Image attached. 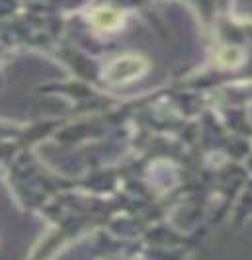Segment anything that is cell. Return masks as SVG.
<instances>
[{"label": "cell", "instance_id": "obj_2", "mask_svg": "<svg viewBox=\"0 0 252 260\" xmlns=\"http://www.w3.org/2000/svg\"><path fill=\"white\" fill-rule=\"evenodd\" d=\"M90 20H92V24L96 27L110 31V29L120 27L123 16H121V12L116 10V8H96L92 12V16H90Z\"/></svg>", "mask_w": 252, "mask_h": 260}, {"label": "cell", "instance_id": "obj_1", "mask_svg": "<svg viewBox=\"0 0 252 260\" xmlns=\"http://www.w3.org/2000/svg\"><path fill=\"white\" fill-rule=\"evenodd\" d=\"M147 71V61L139 55H125L107 67L106 78L114 84H125L139 78Z\"/></svg>", "mask_w": 252, "mask_h": 260}, {"label": "cell", "instance_id": "obj_3", "mask_svg": "<svg viewBox=\"0 0 252 260\" xmlns=\"http://www.w3.org/2000/svg\"><path fill=\"white\" fill-rule=\"evenodd\" d=\"M219 61L223 65H239L240 61H242V53L237 47H227V49L219 53Z\"/></svg>", "mask_w": 252, "mask_h": 260}]
</instances>
